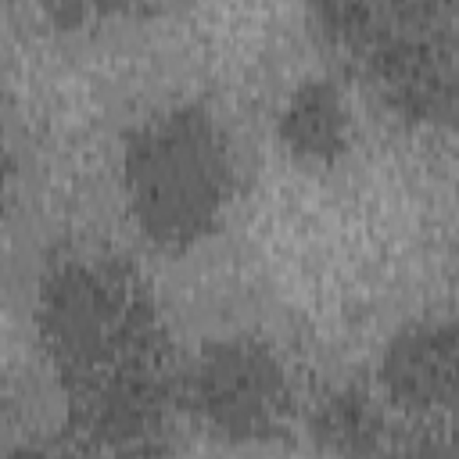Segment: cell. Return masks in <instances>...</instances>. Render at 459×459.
<instances>
[{
	"instance_id": "3957f363",
	"label": "cell",
	"mask_w": 459,
	"mask_h": 459,
	"mask_svg": "<svg viewBox=\"0 0 459 459\" xmlns=\"http://www.w3.org/2000/svg\"><path fill=\"white\" fill-rule=\"evenodd\" d=\"M122 183L136 226L158 247H190L212 233L233 194V154L201 108L147 118L122 154Z\"/></svg>"
},
{
	"instance_id": "7a4b0ae2",
	"label": "cell",
	"mask_w": 459,
	"mask_h": 459,
	"mask_svg": "<svg viewBox=\"0 0 459 459\" xmlns=\"http://www.w3.org/2000/svg\"><path fill=\"white\" fill-rule=\"evenodd\" d=\"M316 25L405 118H459V0H305Z\"/></svg>"
},
{
	"instance_id": "6da1fadb",
	"label": "cell",
	"mask_w": 459,
	"mask_h": 459,
	"mask_svg": "<svg viewBox=\"0 0 459 459\" xmlns=\"http://www.w3.org/2000/svg\"><path fill=\"white\" fill-rule=\"evenodd\" d=\"M39 333L75 430L151 448L169 409V359L143 283L108 258H65L39 287Z\"/></svg>"
},
{
	"instance_id": "5b68a950",
	"label": "cell",
	"mask_w": 459,
	"mask_h": 459,
	"mask_svg": "<svg viewBox=\"0 0 459 459\" xmlns=\"http://www.w3.org/2000/svg\"><path fill=\"white\" fill-rule=\"evenodd\" d=\"M384 384L412 409L459 405V319H434L402 330L384 355Z\"/></svg>"
},
{
	"instance_id": "277c9868",
	"label": "cell",
	"mask_w": 459,
	"mask_h": 459,
	"mask_svg": "<svg viewBox=\"0 0 459 459\" xmlns=\"http://www.w3.org/2000/svg\"><path fill=\"white\" fill-rule=\"evenodd\" d=\"M190 402L226 437L269 434L287 412L290 387L280 359L258 341H219L190 373Z\"/></svg>"
},
{
	"instance_id": "ba28073f",
	"label": "cell",
	"mask_w": 459,
	"mask_h": 459,
	"mask_svg": "<svg viewBox=\"0 0 459 459\" xmlns=\"http://www.w3.org/2000/svg\"><path fill=\"white\" fill-rule=\"evenodd\" d=\"M61 25H82L97 18H118V14H136L147 11L161 0H39Z\"/></svg>"
},
{
	"instance_id": "52a82bcc",
	"label": "cell",
	"mask_w": 459,
	"mask_h": 459,
	"mask_svg": "<svg viewBox=\"0 0 459 459\" xmlns=\"http://www.w3.org/2000/svg\"><path fill=\"white\" fill-rule=\"evenodd\" d=\"M316 437L333 452H369L380 445V412L359 391H337L316 412Z\"/></svg>"
},
{
	"instance_id": "8992f818",
	"label": "cell",
	"mask_w": 459,
	"mask_h": 459,
	"mask_svg": "<svg viewBox=\"0 0 459 459\" xmlns=\"http://www.w3.org/2000/svg\"><path fill=\"white\" fill-rule=\"evenodd\" d=\"M280 129H283L287 147L298 158L316 161V165L333 161L348 143L344 104H341L337 90L326 82H305L301 90H294V97L287 100Z\"/></svg>"
}]
</instances>
